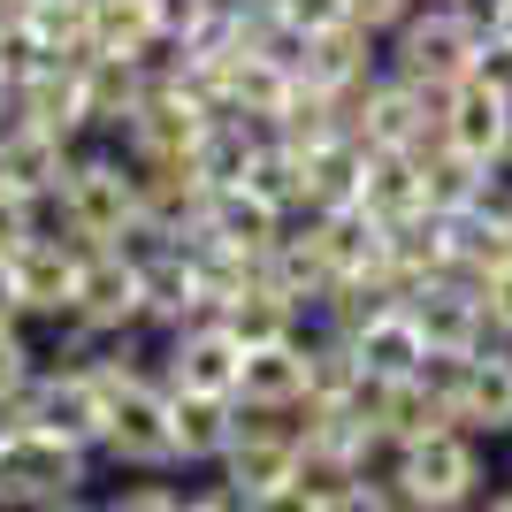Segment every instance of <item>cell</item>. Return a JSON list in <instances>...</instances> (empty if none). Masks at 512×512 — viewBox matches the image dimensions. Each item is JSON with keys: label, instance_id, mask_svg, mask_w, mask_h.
Returning a JSON list of instances; mask_svg holds the SVG:
<instances>
[{"label": "cell", "instance_id": "7dc6e473", "mask_svg": "<svg viewBox=\"0 0 512 512\" xmlns=\"http://www.w3.org/2000/svg\"><path fill=\"white\" fill-rule=\"evenodd\" d=\"M54 512H92V505H85V497H69V505H54Z\"/></svg>", "mask_w": 512, "mask_h": 512}, {"label": "cell", "instance_id": "bcb514c9", "mask_svg": "<svg viewBox=\"0 0 512 512\" xmlns=\"http://www.w3.org/2000/svg\"><path fill=\"white\" fill-rule=\"evenodd\" d=\"M16 428H23V421H16V406H0V451L16 444Z\"/></svg>", "mask_w": 512, "mask_h": 512}, {"label": "cell", "instance_id": "d6a6232c", "mask_svg": "<svg viewBox=\"0 0 512 512\" xmlns=\"http://www.w3.org/2000/svg\"><path fill=\"white\" fill-rule=\"evenodd\" d=\"M153 23H161V46H199L214 39L222 0H153Z\"/></svg>", "mask_w": 512, "mask_h": 512}, {"label": "cell", "instance_id": "ab89813d", "mask_svg": "<svg viewBox=\"0 0 512 512\" xmlns=\"http://www.w3.org/2000/svg\"><path fill=\"white\" fill-rule=\"evenodd\" d=\"M482 321H490V344H512V276L482 283Z\"/></svg>", "mask_w": 512, "mask_h": 512}, {"label": "cell", "instance_id": "4316f807", "mask_svg": "<svg viewBox=\"0 0 512 512\" xmlns=\"http://www.w3.org/2000/svg\"><path fill=\"white\" fill-rule=\"evenodd\" d=\"M161 23L153 0H92V62H153Z\"/></svg>", "mask_w": 512, "mask_h": 512}, {"label": "cell", "instance_id": "ac0fdd59", "mask_svg": "<svg viewBox=\"0 0 512 512\" xmlns=\"http://www.w3.org/2000/svg\"><path fill=\"white\" fill-rule=\"evenodd\" d=\"M367 77H383V39H375V31L344 23V31H321V39H306L299 85H314V92H329V100H344V92H360Z\"/></svg>", "mask_w": 512, "mask_h": 512}, {"label": "cell", "instance_id": "277c9868", "mask_svg": "<svg viewBox=\"0 0 512 512\" xmlns=\"http://www.w3.org/2000/svg\"><path fill=\"white\" fill-rule=\"evenodd\" d=\"M436 115H444V100H428V92L398 85V77H367L360 92L337 100V123H344V138L360 153H421V146H436Z\"/></svg>", "mask_w": 512, "mask_h": 512}, {"label": "cell", "instance_id": "44dd1931", "mask_svg": "<svg viewBox=\"0 0 512 512\" xmlns=\"http://www.w3.org/2000/svg\"><path fill=\"white\" fill-rule=\"evenodd\" d=\"M490 176L497 169H474V161H459V153L436 138V146H421V207L436 214V222H467V214L490 207Z\"/></svg>", "mask_w": 512, "mask_h": 512}, {"label": "cell", "instance_id": "4fadbf2b", "mask_svg": "<svg viewBox=\"0 0 512 512\" xmlns=\"http://www.w3.org/2000/svg\"><path fill=\"white\" fill-rule=\"evenodd\" d=\"M451 428H467L474 444H505L512 436V344L467 352L459 390H451Z\"/></svg>", "mask_w": 512, "mask_h": 512}, {"label": "cell", "instance_id": "484cf974", "mask_svg": "<svg viewBox=\"0 0 512 512\" xmlns=\"http://www.w3.org/2000/svg\"><path fill=\"white\" fill-rule=\"evenodd\" d=\"M153 62H85V100H92V138H123V123L146 107Z\"/></svg>", "mask_w": 512, "mask_h": 512}, {"label": "cell", "instance_id": "f1b7e54d", "mask_svg": "<svg viewBox=\"0 0 512 512\" xmlns=\"http://www.w3.org/2000/svg\"><path fill=\"white\" fill-rule=\"evenodd\" d=\"M214 321H222V329H230V337L245 344V352H268V344H291V337H306V314H299L291 299H283V291H268V283H253L245 299H230Z\"/></svg>", "mask_w": 512, "mask_h": 512}, {"label": "cell", "instance_id": "2e32d148", "mask_svg": "<svg viewBox=\"0 0 512 512\" xmlns=\"http://www.w3.org/2000/svg\"><path fill=\"white\" fill-rule=\"evenodd\" d=\"M69 161H77V146L46 138V130H23L16 115L0 123V192L31 199V207H54L69 184Z\"/></svg>", "mask_w": 512, "mask_h": 512}, {"label": "cell", "instance_id": "3957f363", "mask_svg": "<svg viewBox=\"0 0 512 512\" xmlns=\"http://www.w3.org/2000/svg\"><path fill=\"white\" fill-rule=\"evenodd\" d=\"M383 482H398L421 512H474L490 497V444H474L467 428H436L421 444L390 451Z\"/></svg>", "mask_w": 512, "mask_h": 512}, {"label": "cell", "instance_id": "7c38bea8", "mask_svg": "<svg viewBox=\"0 0 512 512\" xmlns=\"http://www.w3.org/2000/svg\"><path fill=\"white\" fill-rule=\"evenodd\" d=\"M23 130H46V138H62V146H85L92 138V100H85V62H39L31 77L16 85L8 100Z\"/></svg>", "mask_w": 512, "mask_h": 512}, {"label": "cell", "instance_id": "83f0119b", "mask_svg": "<svg viewBox=\"0 0 512 512\" xmlns=\"http://www.w3.org/2000/svg\"><path fill=\"white\" fill-rule=\"evenodd\" d=\"M306 176V214H337V207H360V176H367V153L352 146V138H329V146H314L299 161Z\"/></svg>", "mask_w": 512, "mask_h": 512}, {"label": "cell", "instance_id": "5bb4252c", "mask_svg": "<svg viewBox=\"0 0 512 512\" xmlns=\"http://www.w3.org/2000/svg\"><path fill=\"white\" fill-rule=\"evenodd\" d=\"M436 138H444L459 161H474V169H505L512 161V107L497 100V92H482V85H459V92H444Z\"/></svg>", "mask_w": 512, "mask_h": 512}, {"label": "cell", "instance_id": "30bf717a", "mask_svg": "<svg viewBox=\"0 0 512 512\" xmlns=\"http://www.w3.org/2000/svg\"><path fill=\"white\" fill-rule=\"evenodd\" d=\"M92 451L62 444V436H39V428H16V444L0 451V497H23V505H69V497L92 490Z\"/></svg>", "mask_w": 512, "mask_h": 512}, {"label": "cell", "instance_id": "d6986e66", "mask_svg": "<svg viewBox=\"0 0 512 512\" xmlns=\"http://www.w3.org/2000/svg\"><path fill=\"white\" fill-rule=\"evenodd\" d=\"M299 222L314 230V245H321V260L337 268V283H352V276H383V268H390V230H383V222H367L360 207L299 214Z\"/></svg>", "mask_w": 512, "mask_h": 512}, {"label": "cell", "instance_id": "9a60e30c", "mask_svg": "<svg viewBox=\"0 0 512 512\" xmlns=\"http://www.w3.org/2000/svg\"><path fill=\"white\" fill-rule=\"evenodd\" d=\"M406 314H413L428 352H482V344H490L482 291L459 283V276H436V283H421V291H406Z\"/></svg>", "mask_w": 512, "mask_h": 512}, {"label": "cell", "instance_id": "c3c4849f", "mask_svg": "<svg viewBox=\"0 0 512 512\" xmlns=\"http://www.w3.org/2000/svg\"><path fill=\"white\" fill-rule=\"evenodd\" d=\"M0 123H8V85H0Z\"/></svg>", "mask_w": 512, "mask_h": 512}, {"label": "cell", "instance_id": "7bdbcfd3", "mask_svg": "<svg viewBox=\"0 0 512 512\" xmlns=\"http://www.w3.org/2000/svg\"><path fill=\"white\" fill-rule=\"evenodd\" d=\"M184 512H245V505H237V497L222 490V482H207V490H192V497H184Z\"/></svg>", "mask_w": 512, "mask_h": 512}, {"label": "cell", "instance_id": "603a6c76", "mask_svg": "<svg viewBox=\"0 0 512 512\" xmlns=\"http://www.w3.org/2000/svg\"><path fill=\"white\" fill-rule=\"evenodd\" d=\"M176 467H222L237 444V398H169Z\"/></svg>", "mask_w": 512, "mask_h": 512}, {"label": "cell", "instance_id": "ee69618b", "mask_svg": "<svg viewBox=\"0 0 512 512\" xmlns=\"http://www.w3.org/2000/svg\"><path fill=\"white\" fill-rule=\"evenodd\" d=\"M0 321H23L16 314V268H8V260H0Z\"/></svg>", "mask_w": 512, "mask_h": 512}, {"label": "cell", "instance_id": "d590c367", "mask_svg": "<svg viewBox=\"0 0 512 512\" xmlns=\"http://www.w3.org/2000/svg\"><path fill=\"white\" fill-rule=\"evenodd\" d=\"M31 237H46V207H31V199L0 192V260H16Z\"/></svg>", "mask_w": 512, "mask_h": 512}, {"label": "cell", "instance_id": "74e56055", "mask_svg": "<svg viewBox=\"0 0 512 512\" xmlns=\"http://www.w3.org/2000/svg\"><path fill=\"white\" fill-rule=\"evenodd\" d=\"M467 85L497 92V100L512 107V39H482V54H474V69H467Z\"/></svg>", "mask_w": 512, "mask_h": 512}, {"label": "cell", "instance_id": "e575fe53", "mask_svg": "<svg viewBox=\"0 0 512 512\" xmlns=\"http://www.w3.org/2000/svg\"><path fill=\"white\" fill-rule=\"evenodd\" d=\"M92 512H184V490L176 482H115Z\"/></svg>", "mask_w": 512, "mask_h": 512}, {"label": "cell", "instance_id": "b9f144b4", "mask_svg": "<svg viewBox=\"0 0 512 512\" xmlns=\"http://www.w3.org/2000/svg\"><path fill=\"white\" fill-rule=\"evenodd\" d=\"M474 23H482V39H512V0H482V8H467Z\"/></svg>", "mask_w": 512, "mask_h": 512}, {"label": "cell", "instance_id": "f546056e", "mask_svg": "<svg viewBox=\"0 0 512 512\" xmlns=\"http://www.w3.org/2000/svg\"><path fill=\"white\" fill-rule=\"evenodd\" d=\"M23 39L39 46L46 62H92V0H31Z\"/></svg>", "mask_w": 512, "mask_h": 512}, {"label": "cell", "instance_id": "836d02e7", "mask_svg": "<svg viewBox=\"0 0 512 512\" xmlns=\"http://www.w3.org/2000/svg\"><path fill=\"white\" fill-rule=\"evenodd\" d=\"M31 375H39L31 329H23V321H0V406H16L23 390H31Z\"/></svg>", "mask_w": 512, "mask_h": 512}, {"label": "cell", "instance_id": "5b68a950", "mask_svg": "<svg viewBox=\"0 0 512 512\" xmlns=\"http://www.w3.org/2000/svg\"><path fill=\"white\" fill-rule=\"evenodd\" d=\"M100 467L130 474V482H161V474H176V428H169V390H161V383L115 390L107 436H100Z\"/></svg>", "mask_w": 512, "mask_h": 512}, {"label": "cell", "instance_id": "f6af8a7d", "mask_svg": "<svg viewBox=\"0 0 512 512\" xmlns=\"http://www.w3.org/2000/svg\"><path fill=\"white\" fill-rule=\"evenodd\" d=\"M474 512H512V482H497V490L482 497V505H474Z\"/></svg>", "mask_w": 512, "mask_h": 512}, {"label": "cell", "instance_id": "8fae6325", "mask_svg": "<svg viewBox=\"0 0 512 512\" xmlns=\"http://www.w3.org/2000/svg\"><path fill=\"white\" fill-rule=\"evenodd\" d=\"M16 314H23V329L31 321H46V329H62L69 321V306H77V276H85V245H69L62 230H46V237H31L16 260Z\"/></svg>", "mask_w": 512, "mask_h": 512}, {"label": "cell", "instance_id": "7402d4cb", "mask_svg": "<svg viewBox=\"0 0 512 512\" xmlns=\"http://www.w3.org/2000/svg\"><path fill=\"white\" fill-rule=\"evenodd\" d=\"M344 344H352V360H360L367 383H413V375H421V360H428V344H421V329H413L406 306H390L383 321L352 329Z\"/></svg>", "mask_w": 512, "mask_h": 512}, {"label": "cell", "instance_id": "ffe728a7", "mask_svg": "<svg viewBox=\"0 0 512 512\" xmlns=\"http://www.w3.org/2000/svg\"><path fill=\"white\" fill-rule=\"evenodd\" d=\"M237 406L245 413H306V337L268 344V352H245Z\"/></svg>", "mask_w": 512, "mask_h": 512}, {"label": "cell", "instance_id": "cb8c5ba5", "mask_svg": "<svg viewBox=\"0 0 512 512\" xmlns=\"http://www.w3.org/2000/svg\"><path fill=\"white\" fill-rule=\"evenodd\" d=\"M360 214H367V222H383V230H398V222L428 214L421 207V153H367Z\"/></svg>", "mask_w": 512, "mask_h": 512}, {"label": "cell", "instance_id": "8d00e7d4", "mask_svg": "<svg viewBox=\"0 0 512 512\" xmlns=\"http://www.w3.org/2000/svg\"><path fill=\"white\" fill-rule=\"evenodd\" d=\"M283 23L299 39H321V31H344L352 23V0H283Z\"/></svg>", "mask_w": 512, "mask_h": 512}, {"label": "cell", "instance_id": "60d3db41", "mask_svg": "<svg viewBox=\"0 0 512 512\" xmlns=\"http://www.w3.org/2000/svg\"><path fill=\"white\" fill-rule=\"evenodd\" d=\"M245 512H321V505H314V497H306V490H299V482H283V490H268V497H253V505H245Z\"/></svg>", "mask_w": 512, "mask_h": 512}, {"label": "cell", "instance_id": "7a4b0ae2", "mask_svg": "<svg viewBox=\"0 0 512 512\" xmlns=\"http://www.w3.org/2000/svg\"><path fill=\"white\" fill-rule=\"evenodd\" d=\"M474 54H482V23H474L467 8H413L383 39V77L428 92V100H444V92L467 85Z\"/></svg>", "mask_w": 512, "mask_h": 512}, {"label": "cell", "instance_id": "8992f818", "mask_svg": "<svg viewBox=\"0 0 512 512\" xmlns=\"http://www.w3.org/2000/svg\"><path fill=\"white\" fill-rule=\"evenodd\" d=\"M107 406H115V398L100 390V375H92V367H46V360H39L31 390L16 398V421L39 428V436H62V444H77V451H92V459H100Z\"/></svg>", "mask_w": 512, "mask_h": 512}, {"label": "cell", "instance_id": "4dcf8cb0", "mask_svg": "<svg viewBox=\"0 0 512 512\" xmlns=\"http://www.w3.org/2000/svg\"><path fill=\"white\" fill-rule=\"evenodd\" d=\"M360 360H352V344L337 329H306V406H352V390H360Z\"/></svg>", "mask_w": 512, "mask_h": 512}, {"label": "cell", "instance_id": "e0dca14e", "mask_svg": "<svg viewBox=\"0 0 512 512\" xmlns=\"http://www.w3.org/2000/svg\"><path fill=\"white\" fill-rule=\"evenodd\" d=\"M260 283H268V291H283V299L299 306L306 321H321V306L337 299V268L321 260V245H314V230H306V222H291V230L268 245V260H260Z\"/></svg>", "mask_w": 512, "mask_h": 512}, {"label": "cell", "instance_id": "1f68e13d", "mask_svg": "<svg viewBox=\"0 0 512 512\" xmlns=\"http://www.w3.org/2000/svg\"><path fill=\"white\" fill-rule=\"evenodd\" d=\"M237 192L268 199L276 214H291V222H299V214H306V176H299V153H283L276 138H268V146L253 153V169H245V184H237Z\"/></svg>", "mask_w": 512, "mask_h": 512}, {"label": "cell", "instance_id": "d4e9b609", "mask_svg": "<svg viewBox=\"0 0 512 512\" xmlns=\"http://www.w3.org/2000/svg\"><path fill=\"white\" fill-rule=\"evenodd\" d=\"M291 230V214H276L268 199H253V192H214V207H207V230L199 237H214V245H230V253H245V260H268V245Z\"/></svg>", "mask_w": 512, "mask_h": 512}, {"label": "cell", "instance_id": "ba28073f", "mask_svg": "<svg viewBox=\"0 0 512 512\" xmlns=\"http://www.w3.org/2000/svg\"><path fill=\"white\" fill-rule=\"evenodd\" d=\"M153 375L169 398H237V375H245V344L222 329V321H192L176 337L153 344Z\"/></svg>", "mask_w": 512, "mask_h": 512}, {"label": "cell", "instance_id": "f35d334b", "mask_svg": "<svg viewBox=\"0 0 512 512\" xmlns=\"http://www.w3.org/2000/svg\"><path fill=\"white\" fill-rule=\"evenodd\" d=\"M413 8H421V0H352V23H360V31H375V39H390Z\"/></svg>", "mask_w": 512, "mask_h": 512}, {"label": "cell", "instance_id": "6da1fadb", "mask_svg": "<svg viewBox=\"0 0 512 512\" xmlns=\"http://www.w3.org/2000/svg\"><path fill=\"white\" fill-rule=\"evenodd\" d=\"M46 214H54L62 237L85 245V253H138V245H146V192H138V169H130L107 138L77 146L69 184H62V199Z\"/></svg>", "mask_w": 512, "mask_h": 512}, {"label": "cell", "instance_id": "52a82bcc", "mask_svg": "<svg viewBox=\"0 0 512 512\" xmlns=\"http://www.w3.org/2000/svg\"><path fill=\"white\" fill-rule=\"evenodd\" d=\"M69 329H85L92 344H107V337H146V260H138V253H85Z\"/></svg>", "mask_w": 512, "mask_h": 512}, {"label": "cell", "instance_id": "9c48e42d", "mask_svg": "<svg viewBox=\"0 0 512 512\" xmlns=\"http://www.w3.org/2000/svg\"><path fill=\"white\" fill-rule=\"evenodd\" d=\"M214 474H222V490H230L237 505L283 490V482L299 474V413H245L237 406V444Z\"/></svg>", "mask_w": 512, "mask_h": 512}]
</instances>
